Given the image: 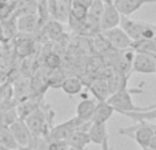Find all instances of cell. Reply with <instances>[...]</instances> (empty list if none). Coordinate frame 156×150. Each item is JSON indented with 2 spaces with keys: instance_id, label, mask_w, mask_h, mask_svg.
Here are the masks:
<instances>
[{
  "instance_id": "8992f818",
  "label": "cell",
  "mask_w": 156,
  "mask_h": 150,
  "mask_svg": "<svg viewBox=\"0 0 156 150\" xmlns=\"http://www.w3.org/2000/svg\"><path fill=\"white\" fill-rule=\"evenodd\" d=\"M85 123H88V121H82L81 119H78L77 116H74V118L70 119V120L52 127V128L49 130V134L47 135V137H48L51 141H66L69 138V135H70L74 130L80 128V127L83 126Z\"/></svg>"
},
{
  "instance_id": "277c9868",
  "label": "cell",
  "mask_w": 156,
  "mask_h": 150,
  "mask_svg": "<svg viewBox=\"0 0 156 150\" xmlns=\"http://www.w3.org/2000/svg\"><path fill=\"white\" fill-rule=\"evenodd\" d=\"M119 26L126 32V34L129 36L133 41L149 40V38L156 37V25L132 21L129 16L122 15Z\"/></svg>"
},
{
  "instance_id": "4dcf8cb0",
  "label": "cell",
  "mask_w": 156,
  "mask_h": 150,
  "mask_svg": "<svg viewBox=\"0 0 156 150\" xmlns=\"http://www.w3.org/2000/svg\"><path fill=\"white\" fill-rule=\"evenodd\" d=\"M0 150H12V149L7 148V146H3V145H0Z\"/></svg>"
},
{
  "instance_id": "484cf974",
  "label": "cell",
  "mask_w": 156,
  "mask_h": 150,
  "mask_svg": "<svg viewBox=\"0 0 156 150\" xmlns=\"http://www.w3.org/2000/svg\"><path fill=\"white\" fill-rule=\"evenodd\" d=\"M92 2H93V0H71V4L81 5V7H85V8H88V10H89Z\"/></svg>"
},
{
  "instance_id": "ba28073f",
  "label": "cell",
  "mask_w": 156,
  "mask_h": 150,
  "mask_svg": "<svg viewBox=\"0 0 156 150\" xmlns=\"http://www.w3.org/2000/svg\"><path fill=\"white\" fill-rule=\"evenodd\" d=\"M10 130H11L16 143H18V146L21 149L32 146V142H33V139H34V137H33V134L30 132V130L27 128L25 120L18 119L15 123H12L10 126Z\"/></svg>"
},
{
  "instance_id": "f1b7e54d",
  "label": "cell",
  "mask_w": 156,
  "mask_h": 150,
  "mask_svg": "<svg viewBox=\"0 0 156 150\" xmlns=\"http://www.w3.org/2000/svg\"><path fill=\"white\" fill-rule=\"evenodd\" d=\"M67 150H86L85 148H80V146H69Z\"/></svg>"
},
{
  "instance_id": "9c48e42d",
  "label": "cell",
  "mask_w": 156,
  "mask_h": 150,
  "mask_svg": "<svg viewBox=\"0 0 156 150\" xmlns=\"http://www.w3.org/2000/svg\"><path fill=\"white\" fill-rule=\"evenodd\" d=\"M43 97H44L43 93H33V94H30V96L22 98L21 102L18 104V107H16V113H18L19 119L25 120L33 111L40 108L41 105L44 104V101L41 100Z\"/></svg>"
},
{
  "instance_id": "1f68e13d",
  "label": "cell",
  "mask_w": 156,
  "mask_h": 150,
  "mask_svg": "<svg viewBox=\"0 0 156 150\" xmlns=\"http://www.w3.org/2000/svg\"><path fill=\"white\" fill-rule=\"evenodd\" d=\"M141 150H154L152 148H141Z\"/></svg>"
},
{
  "instance_id": "d6986e66",
  "label": "cell",
  "mask_w": 156,
  "mask_h": 150,
  "mask_svg": "<svg viewBox=\"0 0 156 150\" xmlns=\"http://www.w3.org/2000/svg\"><path fill=\"white\" fill-rule=\"evenodd\" d=\"M62 89L67 96H77L82 91L83 89V82L81 80V78L78 77H66V79L62 83Z\"/></svg>"
},
{
  "instance_id": "5b68a950",
  "label": "cell",
  "mask_w": 156,
  "mask_h": 150,
  "mask_svg": "<svg viewBox=\"0 0 156 150\" xmlns=\"http://www.w3.org/2000/svg\"><path fill=\"white\" fill-rule=\"evenodd\" d=\"M101 34L107 38V41L110 43V45L114 49H118V51H129L133 48V43L134 41L126 34L123 29L121 26L114 27V29L105 30L101 32Z\"/></svg>"
},
{
  "instance_id": "e0dca14e",
  "label": "cell",
  "mask_w": 156,
  "mask_h": 150,
  "mask_svg": "<svg viewBox=\"0 0 156 150\" xmlns=\"http://www.w3.org/2000/svg\"><path fill=\"white\" fill-rule=\"evenodd\" d=\"M88 134H89V138H90V143L100 145V146H101V143L105 139L110 138L105 123H94V121H92L90 126H89Z\"/></svg>"
},
{
  "instance_id": "83f0119b",
  "label": "cell",
  "mask_w": 156,
  "mask_h": 150,
  "mask_svg": "<svg viewBox=\"0 0 156 150\" xmlns=\"http://www.w3.org/2000/svg\"><path fill=\"white\" fill-rule=\"evenodd\" d=\"M149 148H152L154 150H156V130H155L154 137H152V141H151V145H149Z\"/></svg>"
},
{
  "instance_id": "9a60e30c",
  "label": "cell",
  "mask_w": 156,
  "mask_h": 150,
  "mask_svg": "<svg viewBox=\"0 0 156 150\" xmlns=\"http://www.w3.org/2000/svg\"><path fill=\"white\" fill-rule=\"evenodd\" d=\"M89 89H90L92 94L97 101H107L110 97V87H108L107 78H96L89 83Z\"/></svg>"
},
{
  "instance_id": "5bb4252c",
  "label": "cell",
  "mask_w": 156,
  "mask_h": 150,
  "mask_svg": "<svg viewBox=\"0 0 156 150\" xmlns=\"http://www.w3.org/2000/svg\"><path fill=\"white\" fill-rule=\"evenodd\" d=\"M92 121H88L85 123L83 126H81L80 128L74 130L69 138L66 139L69 146H80V148H85L88 143H90V138H89V134H88V130H89V126H90Z\"/></svg>"
},
{
  "instance_id": "836d02e7",
  "label": "cell",
  "mask_w": 156,
  "mask_h": 150,
  "mask_svg": "<svg viewBox=\"0 0 156 150\" xmlns=\"http://www.w3.org/2000/svg\"><path fill=\"white\" fill-rule=\"evenodd\" d=\"M66 2H71V0H66Z\"/></svg>"
},
{
  "instance_id": "8fae6325",
  "label": "cell",
  "mask_w": 156,
  "mask_h": 150,
  "mask_svg": "<svg viewBox=\"0 0 156 150\" xmlns=\"http://www.w3.org/2000/svg\"><path fill=\"white\" fill-rule=\"evenodd\" d=\"M70 3L66 0H51L48 3L49 7V14L54 16L55 21L60 22H67L69 16H70Z\"/></svg>"
},
{
  "instance_id": "7c38bea8",
  "label": "cell",
  "mask_w": 156,
  "mask_h": 150,
  "mask_svg": "<svg viewBox=\"0 0 156 150\" xmlns=\"http://www.w3.org/2000/svg\"><path fill=\"white\" fill-rule=\"evenodd\" d=\"M40 22L41 18L38 12L21 15L16 19V29L22 33H34L40 27Z\"/></svg>"
},
{
  "instance_id": "2e32d148",
  "label": "cell",
  "mask_w": 156,
  "mask_h": 150,
  "mask_svg": "<svg viewBox=\"0 0 156 150\" xmlns=\"http://www.w3.org/2000/svg\"><path fill=\"white\" fill-rule=\"evenodd\" d=\"M96 105H97L96 100L83 98L81 102H78L77 109H76V116L78 119H81L82 121H92Z\"/></svg>"
},
{
  "instance_id": "44dd1931",
  "label": "cell",
  "mask_w": 156,
  "mask_h": 150,
  "mask_svg": "<svg viewBox=\"0 0 156 150\" xmlns=\"http://www.w3.org/2000/svg\"><path fill=\"white\" fill-rule=\"evenodd\" d=\"M0 145L7 146V148L15 150L18 149V143H16L15 138H14L12 132H11L10 127L5 124H0Z\"/></svg>"
},
{
  "instance_id": "d4e9b609",
  "label": "cell",
  "mask_w": 156,
  "mask_h": 150,
  "mask_svg": "<svg viewBox=\"0 0 156 150\" xmlns=\"http://www.w3.org/2000/svg\"><path fill=\"white\" fill-rule=\"evenodd\" d=\"M60 63H62V60H60V57H59V55H56V53H49L48 56L45 57V66L48 68H51V70H55V68H59V66H60Z\"/></svg>"
},
{
  "instance_id": "e575fe53",
  "label": "cell",
  "mask_w": 156,
  "mask_h": 150,
  "mask_svg": "<svg viewBox=\"0 0 156 150\" xmlns=\"http://www.w3.org/2000/svg\"><path fill=\"white\" fill-rule=\"evenodd\" d=\"M0 86H2V82H0Z\"/></svg>"
},
{
  "instance_id": "4316f807",
  "label": "cell",
  "mask_w": 156,
  "mask_h": 150,
  "mask_svg": "<svg viewBox=\"0 0 156 150\" xmlns=\"http://www.w3.org/2000/svg\"><path fill=\"white\" fill-rule=\"evenodd\" d=\"M108 139H110V138H108ZM108 139H105L104 142L101 143V150H112L110 148V143H108Z\"/></svg>"
},
{
  "instance_id": "ffe728a7",
  "label": "cell",
  "mask_w": 156,
  "mask_h": 150,
  "mask_svg": "<svg viewBox=\"0 0 156 150\" xmlns=\"http://www.w3.org/2000/svg\"><path fill=\"white\" fill-rule=\"evenodd\" d=\"M127 80H129V77H125V75H121V74H118V73L114 71V73L107 78L108 87H110V93L114 94V93H116V91L122 90V89H126Z\"/></svg>"
},
{
  "instance_id": "4fadbf2b",
  "label": "cell",
  "mask_w": 156,
  "mask_h": 150,
  "mask_svg": "<svg viewBox=\"0 0 156 150\" xmlns=\"http://www.w3.org/2000/svg\"><path fill=\"white\" fill-rule=\"evenodd\" d=\"M151 3H156V0H115L114 4L121 12V15L130 16L137 10H140L144 4H151Z\"/></svg>"
},
{
  "instance_id": "d6a6232c",
  "label": "cell",
  "mask_w": 156,
  "mask_h": 150,
  "mask_svg": "<svg viewBox=\"0 0 156 150\" xmlns=\"http://www.w3.org/2000/svg\"><path fill=\"white\" fill-rule=\"evenodd\" d=\"M155 62H156V55H155ZM155 74H156V71H155Z\"/></svg>"
},
{
  "instance_id": "52a82bcc",
  "label": "cell",
  "mask_w": 156,
  "mask_h": 150,
  "mask_svg": "<svg viewBox=\"0 0 156 150\" xmlns=\"http://www.w3.org/2000/svg\"><path fill=\"white\" fill-rule=\"evenodd\" d=\"M132 71L138 74H155L156 71L155 55L147 53V52H136Z\"/></svg>"
},
{
  "instance_id": "6da1fadb",
  "label": "cell",
  "mask_w": 156,
  "mask_h": 150,
  "mask_svg": "<svg viewBox=\"0 0 156 150\" xmlns=\"http://www.w3.org/2000/svg\"><path fill=\"white\" fill-rule=\"evenodd\" d=\"M55 118V111L51 109L49 105H41L40 108H37L36 111H33L26 119H25V123H26L27 128L30 130V132L33 134L34 138H40L43 135H48V128L52 126V120Z\"/></svg>"
},
{
  "instance_id": "f546056e",
  "label": "cell",
  "mask_w": 156,
  "mask_h": 150,
  "mask_svg": "<svg viewBox=\"0 0 156 150\" xmlns=\"http://www.w3.org/2000/svg\"><path fill=\"white\" fill-rule=\"evenodd\" d=\"M103 2H104L105 4H114V2H115V0H103Z\"/></svg>"
},
{
  "instance_id": "ac0fdd59",
  "label": "cell",
  "mask_w": 156,
  "mask_h": 150,
  "mask_svg": "<svg viewBox=\"0 0 156 150\" xmlns=\"http://www.w3.org/2000/svg\"><path fill=\"white\" fill-rule=\"evenodd\" d=\"M114 108L108 101H97L92 121L94 123H107V120L114 115Z\"/></svg>"
},
{
  "instance_id": "603a6c76",
  "label": "cell",
  "mask_w": 156,
  "mask_h": 150,
  "mask_svg": "<svg viewBox=\"0 0 156 150\" xmlns=\"http://www.w3.org/2000/svg\"><path fill=\"white\" fill-rule=\"evenodd\" d=\"M45 32L48 34V37L51 38L52 41H58L63 37V27H62V23L58 21H51L48 25L45 26Z\"/></svg>"
},
{
  "instance_id": "3957f363",
  "label": "cell",
  "mask_w": 156,
  "mask_h": 150,
  "mask_svg": "<svg viewBox=\"0 0 156 150\" xmlns=\"http://www.w3.org/2000/svg\"><path fill=\"white\" fill-rule=\"evenodd\" d=\"M156 126L149 121H136V124L129 127H122L118 130V134L126 135V137L134 139L141 148H149L152 137L155 134Z\"/></svg>"
},
{
  "instance_id": "cb8c5ba5",
  "label": "cell",
  "mask_w": 156,
  "mask_h": 150,
  "mask_svg": "<svg viewBox=\"0 0 156 150\" xmlns=\"http://www.w3.org/2000/svg\"><path fill=\"white\" fill-rule=\"evenodd\" d=\"M66 79V75L60 68H55L52 70V73L48 75V87H54V89H60L62 87L63 80Z\"/></svg>"
},
{
  "instance_id": "7402d4cb",
  "label": "cell",
  "mask_w": 156,
  "mask_h": 150,
  "mask_svg": "<svg viewBox=\"0 0 156 150\" xmlns=\"http://www.w3.org/2000/svg\"><path fill=\"white\" fill-rule=\"evenodd\" d=\"M122 115L132 119L133 121H152L156 120V107L149 111H141V112H123Z\"/></svg>"
},
{
  "instance_id": "7a4b0ae2",
  "label": "cell",
  "mask_w": 156,
  "mask_h": 150,
  "mask_svg": "<svg viewBox=\"0 0 156 150\" xmlns=\"http://www.w3.org/2000/svg\"><path fill=\"white\" fill-rule=\"evenodd\" d=\"M133 93H141V90H129V89H122V90L116 91V93L111 94L107 98V101L112 105L114 111L118 113L123 112H141V111H149L156 107L155 105H149V107H137L132 100Z\"/></svg>"
},
{
  "instance_id": "30bf717a",
  "label": "cell",
  "mask_w": 156,
  "mask_h": 150,
  "mask_svg": "<svg viewBox=\"0 0 156 150\" xmlns=\"http://www.w3.org/2000/svg\"><path fill=\"white\" fill-rule=\"evenodd\" d=\"M121 18H122V15L118 11V8L115 7V4H105L104 12H103L101 19H100L101 32L118 27L119 23H121Z\"/></svg>"
}]
</instances>
